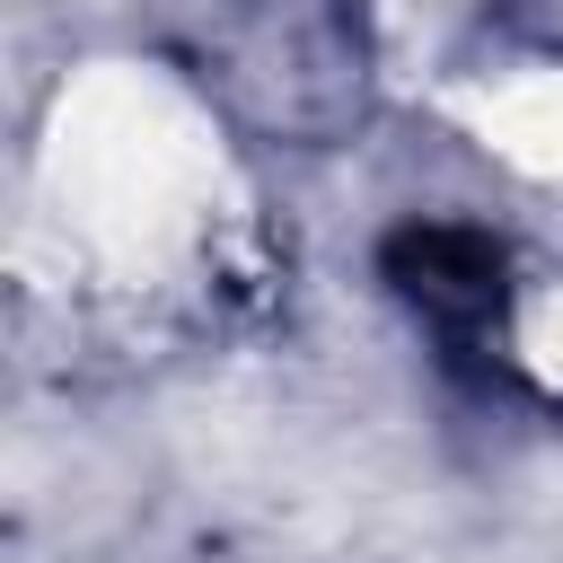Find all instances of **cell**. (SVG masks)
<instances>
[{
  "label": "cell",
  "mask_w": 563,
  "mask_h": 563,
  "mask_svg": "<svg viewBox=\"0 0 563 563\" xmlns=\"http://www.w3.org/2000/svg\"><path fill=\"white\" fill-rule=\"evenodd\" d=\"M378 264H387V282L440 325V334H484L493 317H501V299H510V282H501V246L484 238V229H466V220H405L387 246H378Z\"/></svg>",
  "instance_id": "6da1fadb"
}]
</instances>
